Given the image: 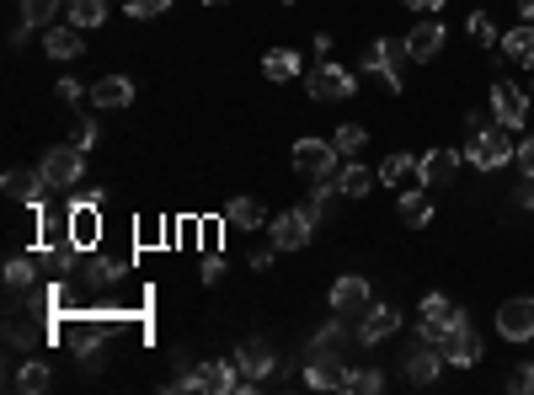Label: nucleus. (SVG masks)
I'll return each instance as SVG.
<instances>
[{
	"mask_svg": "<svg viewBox=\"0 0 534 395\" xmlns=\"http://www.w3.org/2000/svg\"><path fill=\"white\" fill-rule=\"evenodd\" d=\"M235 374H241V395H251V390H262V385H273L278 379V353H273V342H262V337H251V342H241L235 347Z\"/></svg>",
	"mask_w": 534,
	"mask_h": 395,
	"instance_id": "2",
	"label": "nucleus"
},
{
	"mask_svg": "<svg viewBox=\"0 0 534 395\" xmlns=\"http://www.w3.org/2000/svg\"><path fill=\"white\" fill-rule=\"evenodd\" d=\"M454 171H460V150H428L417 161V182L422 187H449Z\"/></svg>",
	"mask_w": 534,
	"mask_h": 395,
	"instance_id": "19",
	"label": "nucleus"
},
{
	"mask_svg": "<svg viewBox=\"0 0 534 395\" xmlns=\"http://www.w3.org/2000/svg\"><path fill=\"white\" fill-rule=\"evenodd\" d=\"M518 17H524V22H534V0H518Z\"/></svg>",
	"mask_w": 534,
	"mask_h": 395,
	"instance_id": "47",
	"label": "nucleus"
},
{
	"mask_svg": "<svg viewBox=\"0 0 534 395\" xmlns=\"http://www.w3.org/2000/svg\"><path fill=\"white\" fill-rule=\"evenodd\" d=\"M38 171L49 177L54 193H70V187L86 177V150H81V145H54V150L38 161Z\"/></svg>",
	"mask_w": 534,
	"mask_h": 395,
	"instance_id": "8",
	"label": "nucleus"
},
{
	"mask_svg": "<svg viewBox=\"0 0 534 395\" xmlns=\"http://www.w3.org/2000/svg\"><path fill=\"white\" fill-rule=\"evenodd\" d=\"M262 75H267V81H278V86L294 81V75H300V54H294V49H267L262 54Z\"/></svg>",
	"mask_w": 534,
	"mask_h": 395,
	"instance_id": "25",
	"label": "nucleus"
},
{
	"mask_svg": "<svg viewBox=\"0 0 534 395\" xmlns=\"http://www.w3.org/2000/svg\"><path fill=\"white\" fill-rule=\"evenodd\" d=\"M513 203H518V209H534V177H524L513 187Z\"/></svg>",
	"mask_w": 534,
	"mask_h": 395,
	"instance_id": "42",
	"label": "nucleus"
},
{
	"mask_svg": "<svg viewBox=\"0 0 534 395\" xmlns=\"http://www.w3.org/2000/svg\"><path fill=\"white\" fill-rule=\"evenodd\" d=\"M529 97H534V91H529Z\"/></svg>",
	"mask_w": 534,
	"mask_h": 395,
	"instance_id": "50",
	"label": "nucleus"
},
{
	"mask_svg": "<svg viewBox=\"0 0 534 395\" xmlns=\"http://www.w3.org/2000/svg\"><path fill=\"white\" fill-rule=\"evenodd\" d=\"M342 390H353V395H374V390H385V374H380V369H348Z\"/></svg>",
	"mask_w": 534,
	"mask_h": 395,
	"instance_id": "34",
	"label": "nucleus"
},
{
	"mask_svg": "<svg viewBox=\"0 0 534 395\" xmlns=\"http://www.w3.org/2000/svg\"><path fill=\"white\" fill-rule=\"evenodd\" d=\"M486 123H492V118H486V113H465V134H476V129H486Z\"/></svg>",
	"mask_w": 534,
	"mask_h": 395,
	"instance_id": "46",
	"label": "nucleus"
},
{
	"mask_svg": "<svg viewBox=\"0 0 534 395\" xmlns=\"http://www.w3.org/2000/svg\"><path fill=\"white\" fill-rule=\"evenodd\" d=\"M513 161H518V171H524V177H534V134L513 150Z\"/></svg>",
	"mask_w": 534,
	"mask_h": 395,
	"instance_id": "40",
	"label": "nucleus"
},
{
	"mask_svg": "<svg viewBox=\"0 0 534 395\" xmlns=\"http://www.w3.org/2000/svg\"><path fill=\"white\" fill-rule=\"evenodd\" d=\"M54 91H59V102H81V97H91V91H86L81 81H70V75H65V81H59Z\"/></svg>",
	"mask_w": 534,
	"mask_h": 395,
	"instance_id": "41",
	"label": "nucleus"
},
{
	"mask_svg": "<svg viewBox=\"0 0 534 395\" xmlns=\"http://www.w3.org/2000/svg\"><path fill=\"white\" fill-rule=\"evenodd\" d=\"M508 390L513 395H534V363H518V369L508 374Z\"/></svg>",
	"mask_w": 534,
	"mask_h": 395,
	"instance_id": "38",
	"label": "nucleus"
},
{
	"mask_svg": "<svg viewBox=\"0 0 534 395\" xmlns=\"http://www.w3.org/2000/svg\"><path fill=\"white\" fill-rule=\"evenodd\" d=\"M438 49H444V22L422 17L412 33H406V54H412V65H428V59H438Z\"/></svg>",
	"mask_w": 534,
	"mask_h": 395,
	"instance_id": "17",
	"label": "nucleus"
},
{
	"mask_svg": "<svg viewBox=\"0 0 534 395\" xmlns=\"http://www.w3.org/2000/svg\"><path fill=\"white\" fill-rule=\"evenodd\" d=\"M305 91H310V102H348L358 91V81L342 65H332V59H321V65L305 75Z\"/></svg>",
	"mask_w": 534,
	"mask_h": 395,
	"instance_id": "9",
	"label": "nucleus"
},
{
	"mask_svg": "<svg viewBox=\"0 0 534 395\" xmlns=\"http://www.w3.org/2000/svg\"><path fill=\"white\" fill-rule=\"evenodd\" d=\"M123 11L139 22H150V17H161V11H171V0H123Z\"/></svg>",
	"mask_w": 534,
	"mask_h": 395,
	"instance_id": "37",
	"label": "nucleus"
},
{
	"mask_svg": "<svg viewBox=\"0 0 534 395\" xmlns=\"http://www.w3.org/2000/svg\"><path fill=\"white\" fill-rule=\"evenodd\" d=\"M401 219L412 230H422V225H433V203L422 198V193H401Z\"/></svg>",
	"mask_w": 534,
	"mask_h": 395,
	"instance_id": "33",
	"label": "nucleus"
},
{
	"mask_svg": "<svg viewBox=\"0 0 534 395\" xmlns=\"http://www.w3.org/2000/svg\"><path fill=\"white\" fill-rule=\"evenodd\" d=\"M332 145H337L342 155H358V150H364V145H369V134H364V123H342V129L332 134Z\"/></svg>",
	"mask_w": 534,
	"mask_h": 395,
	"instance_id": "35",
	"label": "nucleus"
},
{
	"mask_svg": "<svg viewBox=\"0 0 534 395\" xmlns=\"http://www.w3.org/2000/svg\"><path fill=\"white\" fill-rule=\"evenodd\" d=\"M348 337H358V331H348V326H342V315L332 310V321H326L316 337H310V353H342V347H348Z\"/></svg>",
	"mask_w": 534,
	"mask_h": 395,
	"instance_id": "26",
	"label": "nucleus"
},
{
	"mask_svg": "<svg viewBox=\"0 0 534 395\" xmlns=\"http://www.w3.org/2000/svg\"><path fill=\"white\" fill-rule=\"evenodd\" d=\"M369 305H374V294H369V283L358 278V273H348V278L332 283V310H337V315H364Z\"/></svg>",
	"mask_w": 534,
	"mask_h": 395,
	"instance_id": "18",
	"label": "nucleus"
},
{
	"mask_svg": "<svg viewBox=\"0 0 534 395\" xmlns=\"http://www.w3.org/2000/svg\"><path fill=\"white\" fill-rule=\"evenodd\" d=\"M508 134L513 129H502V123L476 129V134H470V145H465V161L476 166V171H502V166L513 161V150H518V145H508Z\"/></svg>",
	"mask_w": 534,
	"mask_h": 395,
	"instance_id": "4",
	"label": "nucleus"
},
{
	"mask_svg": "<svg viewBox=\"0 0 534 395\" xmlns=\"http://www.w3.org/2000/svg\"><path fill=\"white\" fill-rule=\"evenodd\" d=\"M465 33H470V43H476V49H497V22L492 17H486V11H470V17H465Z\"/></svg>",
	"mask_w": 534,
	"mask_h": 395,
	"instance_id": "31",
	"label": "nucleus"
},
{
	"mask_svg": "<svg viewBox=\"0 0 534 395\" xmlns=\"http://www.w3.org/2000/svg\"><path fill=\"white\" fill-rule=\"evenodd\" d=\"M70 145H81V150L97 145V118H75V139H70Z\"/></svg>",
	"mask_w": 534,
	"mask_h": 395,
	"instance_id": "39",
	"label": "nucleus"
},
{
	"mask_svg": "<svg viewBox=\"0 0 534 395\" xmlns=\"http://www.w3.org/2000/svg\"><path fill=\"white\" fill-rule=\"evenodd\" d=\"M273 241H267V246H257V251H251V267H257V273H267V267H273Z\"/></svg>",
	"mask_w": 534,
	"mask_h": 395,
	"instance_id": "43",
	"label": "nucleus"
},
{
	"mask_svg": "<svg viewBox=\"0 0 534 395\" xmlns=\"http://www.w3.org/2000/svg\"><path fill=\"white\" fill-rule=\"evenodd\" d=\"M342 379H348V363L337 353H310L305 347V385L310 390H342Z\"/></svg>",
	"mask_w": 534,
	"mask_h": 395,
	"instance_id": "15",
	"label": "nucleus"
},
{
	"mask_svg": "<svg viewBox=\"0 0 534 395\" xmlns=\"http://www.w3.org/2000/svg\"><path fill=\"white\" fill-rule=\"evenodd\" d=\"M406 177H417V161L406 150H396V155H385V166H380V187H401Z\"/></svg>",
	"mask_w": 534,
	"mask_h": 395,
	"instance_id": "30",
	"label": "nucleus"
},
{
	"mask_svg": "<svg viewBox=\"0 0 534 395\" xmlns=\"http://www.w3.org/2000/svg\"><path fill=\"white\" fill-rule=\"evenodd\" d=\"M219 273H225V262H219V257H203V283H219Z\"/></svg>",
	"mask_w": 534,
	"mask_h": 395,
	"instance_id": "45",
	"label": "nucleus"
},
{
	"mask_svg": "<svg viewBox=\"0 0 534 395\" xmlns=\"http://www.w3.org/2000/svg\"><path fill=\"white\" fill-rule=\"evenodd\" d=\"M444 363H454V369H476L481 363V337H476V326H470V315H460L449 331H444Z\"/></svg>",
	"mask_w": 534,
	"mask_h": 395,
	"instance_id": "11",
	"label": "nucleus"
},
{
	"mask_svg": "<svg viewBox=\"0 0 534 395\" xmlns=\"http://www.w3.org/2000/svg\"><path fill=\"white\" fill-rule=\"evenodd\" d=\"M230 235H251V230H262L267 225V214H262V203L257 198H230L225 203V219H219Z\"/></svg>",
	"mask_w": 534,
	"mask_h": 395,
	"instance_id": "20",
	"label": "nucleus"
},
{
	"mask_svg": "<svg viewBox=\"0 0 534 395\" xmlns=\"http://www.w3.org/2000/svg\"><path fill=\"white\" fill-rule=\"evenodd\" d=\"M166 390H214V395H241V374L225 358H203L193 369H182Z\"/></svg>",
	"mask_w": 534,
	"mask_h": 395,
	"instance_id": "3",
	"label": "nucleus"
},
{
	"mask_svg": "<svg viewBox=\"0 0 534 395\" xmlns=\"http://www.w3.org/2000/svg\"><path fill=\"white\" fill-rule=\"evenodd\" d=\"M406 6H412L417 17H438V11H444V0H406Z\"/></svg>",
	"mask_w": 534,
	"mask_h": 395,
	"instance_id": "44",
	"label": "nucleus"
},
{
	"mask_svg": "<svg viewBox=\"0 0 534 395\" xmlns=\"http://www.w3.org/2000/svg\"><path fill=\"white\" fill-rule=\"evenodd\" d=\"M38 278H43V257H38V251H33V257H11V262H6V289H11V294L33 289Z\"/></svg>",
	"mask_w": 534,
	"mask_h": 395,
	"instance_id": "24",
	"label": "nucleus"
},
{
	"mask_svg": "<svg viewBox=\"0 0 534 395\" xmlns=\"http://www.w3.org/2000/svg\"><path fill=\"white\" fill-rule=\"evenodd\" d=\"M486 102H492V118L502 123V129H524V123H529V107H534V97H529V91H518L513 81H497Z\"/></svg>",
	"mask_w": 534,
	"mask_h": 395,
	"instance_id": "12",
	"label": "nucleus"
},
{
	"mask_svg": "<svg viewBox=\"0 0 534 395\" xmlns=\"http://www.w3.org/2000/svg\"><path fill=\"white\" fill-rule=\"evenodd\" d=\"M401 331V310L396 305H369L364 315H358V342L374 347V342H390Z\"/></svg>",
	"mask_w": 534,
	"mask_h": 395,
	"instance_id": "14",
	"label": "nucleus"
},
{
	"mask_svg": "<svg viewBox=\"0 0 534 395\" xmlns=\"http://www.w3.org/2000/svg\"><path fill=\"white\" fill-rule=\"evenodd\" d=\"M316 225H321V219L300 203V209H284V214L267 219V241H273L278 251H305L310 235H316Z\"/></svg>",
	"mask_w": 534,
	"mask_h": 395,
	"instance_id": "6",
	"label": "nucleus"
},
{
	"mask_svg": "<svg viewBox=\"0 0 534 395\" xmlns=\"http://www.w3.org/2000/svg\"><path fill=\"white\" fill-rule=\"evenodd\" d=\"M107 337H113V315H102V310H97V315H75V321H59V342H65L91 374L102 369V347H107Z\"/></svg>",
	"mask_w": 534,
	"mask_h": 395,
	"instance_id": "1",
	"label": "nucleus"
},
{
	"mask_svg": "<svg viewBox=\"0 0 534 395\" xmlns=\"http://www.w3.org/2000/svg\"><path fill=\"white\" fill-rule=\"evenodd\" d=\"M502 54L513 59V65H529L534 70V22H524V27H513L508 38H502Z\"/></svg>",
	"mask_w": 534,
	"mask_h": 395,
	"instance_id": "27",
	"label": "nucleus"
},
{
	"mask_svg": "<svg viewBox=\"0 0 534 395\" xmlns=\"http://www.w3.org/2000/svg\"><path fill=\"white\" fill-rule=\"evenodd\" d=\"M209 6H225V0H209Z\"/></svg>",
	"mask_w": 534,
	"mask_h": 395,
	"instance_id": "48",
	"label": "nucleus"
},
{
	"mask_svg": "<svg viewBox=\"0 0 534 395\" xmlns=\"http://www.w3.org/2000/svg\"><path fill=\"white\" fill-rule=\"evenodd\" d=\"M134 102V81L129 75H102L97 86H91V107H102V113H118V107Z\"/></svg>",
	"mask_w": 534,
	"mask_h": 395,
	"instance_id": "21",
	"label": "nucleus"
},
{
	"mask_svg": "<svg viewBox=\"0 0 534 395\" xmlns=\"http://www.w3.org/2000/svg\"><path fill=\"white\" fill-rule=\"evenodd\" d=\"M54 385V374H49V363L43 358H27L22 369H17V390L22 395H38V390H49Z\"/></svg>",
	"mask_w": 534,
	"mask_h": 395,
	"instance_id": "29",
	"label": "nucleus"
},
{
	"mask_svg": "<svg viewBox=\"0 0 534 395\" xmlns=\"http://www.w3.org/2000/svg\"><path fill=\"white\" fill-rule=\"evenodd\" d=\"M406 65H412V54H406V38H374V49L364 54V70L380 75L390 91H406Z\"/></svg>",
	"mask_w": 534,
	"mask_h": 395,
	"instance_id": "5",
	"label": "nucleus"
},
{
	"mask_svg": "<svg viewBox=\"0 0 534 395\" xmlns=\"http://www.w3.org/2000/svg\"><path fill=\"white\" fill-rule=\"evenodd\" d=\"M284 6H294V0H284Z\"/></svg>",
	"mask_w": 534,
	"mask_h": 395,
	"instance_id": "49",
	"label": "nucleus"
},
{
	"mask_svg": "<svg viewBox=\"0 0 534 395\" xmlns=\"http://www.w3.org/2000/svg\"><path fill=\"white\" fill-rule=\"evenodd\" d=\"M492 321H497V337H502V342H534V299H529V294L502 299Z\"/></svg>",
	"mask_w": 534,
	"mask_h": 395,
	"instance_id": "10",
	"label": "nucleus"
},
{
	"mask_svg": "<svg viewBox=\"0 0 534 395\" xmlns=\"http://www.w3.org/2000/svg\"><path fill=\"white\" fill-rule=\"evenodd\" d=\"M43 54L49 59H81L86 54V27H49V33H43Z\"/></svg>",
	"mask_w": 534,
	"mask_h": 395,
	"instance_id": "22",
	"label": "nucleus"
},
{
	"mask_svg": "<svg viewBox=\"0 0 534 395\" xmlns=\"http://www.w3.org/2000/svg\"><path fill=\"white\" fill-rule=\"evenodd\" d=\"M65 6H70V22H75V27H86V33L107 22V6H102V0H65Z\"/></svg>",
	"mask_w": 534,
	"mask_h": 395,
	"instance_id": "32",
	"label": "nucleus"
},
{
	"mask_svg": "<svg viewBox=\"0 0 534 395\" xmlns=\"http://www.w3.org/2000/svg\"><path fill=\"white\" fill-rule=\"evenodd\" d=\"M54 187H49V177L43 171H6V198L11 203H22V209H43V198H49Z\"/></svg>",
	"mask_w": 534,
	"mask_h": 395,
	"instance_id": "13",
	"label": "nucleus"
},
{
	"mask_svg": "<svg viewBox=\"0 0 534 395\" xmlns=\"http://www.w3.org/2000/svg\"><path fill=\"white\" fill-rule=\"evenodd\" d=\"M70 241L81 251L97 246V198H86V203H75V209H70Z\"/></svg>",
	"mask_w": 534,
	"mask_h": 395,
	"instance_id": "23",
	"label": "nucleus"
},
{
	"mask_svg": "<svg viewBox=\"0 0 534 395\" xmlns=\"http://www.w3.org/2000/svg\"><path fill=\"white\" fill-rule=\"evenodd\" d=\"M337 187H342V198H369L374 193V171L369 166H342Z\"/></svg>",
	"mask_w": 534,
	"mask_h": 395,
	"instance_id": "28",
	"label": "nucleus"
},
{
	"mask_svg": "<svg viewBox=\"0 0 534 395\" xmlns=\"http://www.w3.org/2000/svg\"><path fill=\"white\" fill-rule=\"evenodd\" d=\"M401 369H406L412 385H433L438 369H444V353H438L433 342H412V347H406V363H401Z\"/></svg>",
	"mask_w": 534,
	"mask_h": 395,
	"instance_id": "16",
	"label": "nucleus"
},
{
	"mask_svg": "<svg viewBox=\"0 0 534 395\" xmlns=\"http://www.w3.org/2000/svg\"><path fill=\"white\" fill-rule=\"evenodd\" d=\"M54 11H59V0H22V22L27 27H49Z\"/></svg>",
	"mask_w": 534,
	"mask_h": 395,
	"instance_id": "36",
	"label": "nucleus"
},
{
	"mask_svg": "<svg viewBox=\"0 0 534 395\" xmlns=\"http://www.w3.org/2000/svg\"><path fill=\"white\" fill-rule=\"evenodd\" d=\"M337 145L332 139H316V134H305L300 145H294V171L310 182H337Z\"/></svg>",
	"mask_w": 534,
	"mask_h": 395,
	"instance_id": "7",
	"label": "nucleus"
}]
</instances>
